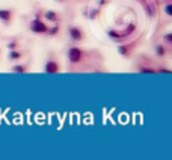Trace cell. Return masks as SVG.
Segmentation results:
<instances>
[{
	"label": "cell",
	"instance_id": "obj_1",
	"mask_svg": "<svg viewBox=\"0 0 172 160\" xmlns=\"http://www.w3.org/2000/svg\"><path fill=\"white\" fill-rule=\"evenodd\" d=\"M68 61L71 63H78V62H82V58H83V51L80 47H70L68 48Z\"/></svg>",
	"mask_w": 172,
	"mask_h": 160
},
{
	"label": "cell",
	"instance_id": "obj_2",
	"mask_svg": "<svg viewBox=\"0 0 172 160\" xmlns=\"http://www.w3.org/2000/svg\"><path fill=\"white\" fill-rule=\"evenodd\" d=\"M30 30H32L33 33H47L48 26H47L42 20H39V17H36L35 20L30 21Z\"/></svg>",
	"mask_w": 172,
	"mask_h": 160
},
{
	"label": "cell",
	"instance_id": "obj_3",
	"mask_svg": "<svg viewBox=\"0 0 172 160\" xmlns=\"http://www.w3.org/2000/svg\"><path fill=\"white\" fill-rule=\"evenodd\" d=\"M68 35H70V38L73 39V41H76V43H80V41H83V39H85L83 30L80 27H77V26H71V27L68 29Z\"/></svg>",
	"mask_w": 172,
	"mask_h": 160
},
{
	"label": "cell",
	"instance_id": "obj_4",
	"mask_svg": "<svg viewBox=\"0 0 172 160\" xmlns=\"http://www.w3.org/2000/svg\"><path fill=\"white\" fill-rule=\"evenodd\" d=\"M44 71H45L47 74H58V73L60 71V65H59L56 61L50 59V61H47L45 65H44Z\"/></svg>",
	"mask_w": 172,
	"mask_h": 160
},
{
	"label": "cell",
	"instance_id": "obj_5",
	"mask_svg": "<svg viewBox=\"0 0 172 160\" xmlns=\"http://www.w3.org/2000/svg\"><path fill=\"white\" fill-rule=\"evenodd\" d=\"M12 17H14V12H12L11 9H0V21L11 23Z\"/></svg>",
	"mask_w": 172,
	"mask_h": 160
},
{
	"label": "cell",
	"instance_id": "obj_6",
	"mask_svg": "<svg viewBox=\"0 0 172 160\" xmlns=\"http://www.w3.org/2000/svg\"><path fill=\"white\" fill-rule=\"evenodd\" d=\"M44 17H45V20H48L51 23H58L59 21V15L56 14L55 11H45L44 12Z\"/></svg>",
	"mask_w": 172,
	"mask_h": 160
},
{
	"label": "cell",
	"instance_id": "obj_7",
	"mask_svg": "<svg viewBox=\"0 0 172 160\" xmlns=\"http://www.w3.org/2000/svg\"><path fill=\"white\" fill-rule=\"evenodd\" d=\"M23 58V55L15 48V50H9V53H8V59L9 61H12V62H15V61H20Z\"/></svg>",
	"mask_w": 172,
	"mask_h": 160
},
{
	"label": "cell",
	"instance_id": "obj_8",
	"mask_svg": "<svg viewBox=\"0 0 172 160\" xmlns=\"http://www.w3.org/2000/svg\"><path fill=\"white\" fill-rule=\"evenodd\" d=\"M12 71H14V73H18V74H24V73H27V66H26V65H20V63H15L14 66H12Z\"/></svg>",
	"mask_w": 172,
	"mask_h": 160
},
{
	"label": "cell",
	"instance_id": "obj_9",
	"mask_svg": "<svg viewBox=\"0 0 172 160\" xmlns=\"http://www.w3.org/2000/svg\"><path fill=\"white\" fill-rule=\"evenodd\" d=\"M130 47H131V45H119V47H118V51H119L121 56H125V58H127V56L130 55V50H131Z\"/></svg>",
	"mask_w": 172,
	"mask_h": 160
},
{
	"label": "cell",
	"instance_id": "obj_10",
	"mask_svg": "<svg viewBox=\"0 0 172 160\" xmlns=\"http://www.w3.org/2000/svg\"><path fill=\"white\" fill-rule=\"evenodd\" d=\"M155 55H157V56H160V58H163V56L166 55V47L162 45V44L155 45Z\"/></svg>",
	"mask_w": 172,
	"mask_h": 160
},
{
	"label": "cell",
	"instance_id": "obj_11",
	"mask_svg": "<svg viewBox=\"0 0 172 160\" xmlns=\"http://www.w3.org/2000/svg\"><path fill=\"white\" fill-rule=\"evenodd\" d=\"M139 71H140V73H143V74H154V73H155V70H154V68H148V66H140Z\"/></svg>",
	"mask_w": 172,
	"mask_h": 160
},
{
	"label": "cell",
	"instance_id": "obj_12",
	"mask_svg": "<svg viewBox=\"0 0 172 160\" xmlns=\"http://www.w3.org/2000/svg\"><path fill=\"white\" fill-rule=\"evenodd\" d=\"M47 33H48L50 36H55V35H58V33H59V26L56 24V26H55V27H51V29H48V30H47Z\"/></svg>",
	"mask_w": 172,
	"mask_h": 160
},
{
	"label": "cell",
	"instance_id": "obj_13",
	"mask_svg": "<svg viewBox=\"0 0 172 160\" xmlns=\"http://www.w3.org/2000/svg\"><path fill=\"white\" fill-rule=\"evenodd\" d=\"M107 35H109L110 38H113V39H118V38L124 36L122 33H118V32H115V30H109V32H107Z\"/></svg>",
	"mask_w": 172,
	"mask_h": 160
},
{
	"label": "cell",
	"instance_id": "obj_14",
	"mask_svg": "<svg viewBox=\"0 0 172 160\" xmlns=\"http://www.w3.org/2000/svg\"><path fill=\"white\" fill-rule=\"evenodd\" d=\"M18 47V41H15V39H14V41H11L9 44H8V50H15Z\"/></svg>",
	"mask_w": 172,
	"mask_h": 160
},
{
	"label": "cell",
	"instance_id": "obj_15",
	"mask_svg": "<svg viewBox=\"0 0 172 160\" xmlns=\"http://www.w3.org/2000/svg\"><path fill=\"white\" fill-rule=\"evenodd\" d=\"M165 12H166V15H169V17L172 15V5H171V3H168V5L165 6Z\"/></svg>",
	"mask_w": 172,
	"mask_h": 160
},
{
	"label": "cell",
	"instance_id": "obj_16",
	"mask_svg": "<svg viewBox=\"0 0 172 160\" xmlns=\"http://www.w3.org/2000/svg\"><path fill=\"white\" fill-rule=\"evenodd\" d=\"M165 41H166V43H172V35H171V33H166V35H165Z\"/></svg>",
	"mask_w": 172,
	"mask_h": 160
},
{
	"label": "cell",
	"instance_id": "obj_17",
	"mask_svg": "<svg viewBox=\"0 0 172 160\" xmlns=\"http://www.w3.org/2000/svg\"><path fill=\"white\" fill-rule=\"evenodd\" d=\"M158 73H165V74H169V73H171V70H168V68H160V70H158Z\"/></svg>",
	"mask_w": 172,
	"mask_h": 160
},
{
	"label": "cell",
	"instance_id": "obj_18",
	"mask_svg": "<svg viewBox=\"0 0 172 160\" xmlns=\"http://www.w3.org/2000/svg\"><path fill=\"white\" fill-rule=\"evenodd\" d=\"M58 2H65V0H58Z\"/></svg>",
	"mask_w": 172,
	"mask_h": 160
}]
</instances>
